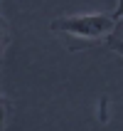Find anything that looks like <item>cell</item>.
I'll return each mask as SVG.
<instances>
[{
  "label": "cell",
  "mask_w": 123,
  "mask_h": 131,
  "mask_svg": "<svg viewBox=\"0 0 123 131\" xmlns=\"http://www.w3.org/2000/svg\"><path fill=\"white\" fill-rule=\"evenodd\" d=\"M49 30L66 37L69 50H79V47H94L99 42H108L116 30V20L108 13H76L54 17L49 22Z\"/></svg>",
  "instance_id": "1"
},
{
  "label": "cell",
  "mask_w": 123,
  "mask_h": 131,
  "mask_svg": "<svg viewBox=\"0 0 123 131\" xmlns=\"http://www.w3.org/2000/svg\"><path fill=\"white\" fill-rule=\"evenodd\" d=\"M7 45H10V27H7V20H5V15H3V10H0V67L5 62Z\"/></svg>",
  "instance_id": "2"
},
{
  "label": "cell",
  "mask_w": 123,
  "mask_h": 131,
  "mask_svg": "<svg viewBox=\"0 0 123 131\" xmlns=\"http://www.w3.org/2000/svg\"><path fill=\"white\" fill-rule=\"evenodd\" d=\"M10 114H12V104L3 92H0V131H5L10 124Z\"/></svg>",
  "instance_id": "3"
},
{
  "label": "cell",
  "mask_w": 123,
  "mask_h": 131,
  "mask_svg": "<svg viewBox=\"0 0 123 131\" xmlns=\"http://www.w3.org/2000/svg\"><path fill=\"white\" fill-rule=\"evenodd\" d=\"M108 42H123V20L116 22V30H113V35H111Z\"/></svg>",
  "instance_id": "4"
},
{
  "label": "cell",
  "mask_w": 123,
  "mask_h": 131,
  "mask_svg": "<svg viewBox=\"0 0 123 131\" xmlns=\"http://www.w3.org/2000/svg\"><path fill=\"white\" fill-rule=\"evenodd\" d=\"M113 20H123V0H121V3H116V10H113Z\"/></svg>",
  "instance_id": "5"
}]
</instances>
